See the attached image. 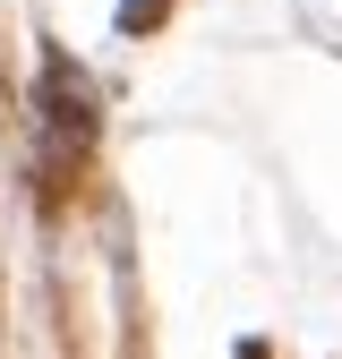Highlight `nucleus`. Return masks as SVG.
Returning a JSON list of instances; mask_svg holds the SVG:
<instances>
[{
  "instance_id": "1",
  "label": "nucleus",
  "mask_w": 342,
  "mask_h": 359,
  "mask_svg": "<svg viewBox=\"0 0 342 359\" xmlns=\"http://www.w3.org/2000/svg\"><path fill=\"white\" fill-rule=\"evenodd\" d=\"M43 95H52V128H69V137L86 146V137H95V111H86V77L52 52V60H43Z\"/></svg>"
},
{
  "instance_id": "2",
  "label": "nucleus",
  "mask_w": 342,
  "mask_h": 359,
  "mask_svg": "<svg viewBox=\"0 0 342 359\" xmlns=\"http://www.w3.org/2000/svg\"><path fill=\"white\" fill-rule=\"evenodd\" d=\"M163 9H171V0H128V9H120V26H128V34H137V26H154Z\"/></svg>"
}]
</instances>
